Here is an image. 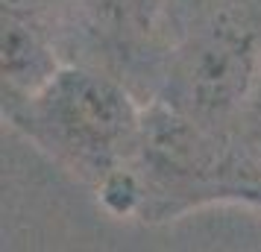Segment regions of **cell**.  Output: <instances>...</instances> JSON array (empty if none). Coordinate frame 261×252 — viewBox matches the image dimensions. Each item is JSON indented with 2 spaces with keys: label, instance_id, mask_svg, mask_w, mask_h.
Instances as JSON below:
<instances>
[{
  "label": "cell",
  "instance_id": "obj_3",
  "mask_svg": "<svg viewBox=\"0 0 261 252\" xmlns=\"http://www.w3.org/2000/svg\"><path fill=\"white\" fill-rule=\"evenodd\" d=\"M261 71V0H205L173 38L153 100L188 118L241 129Z\"/></svg>",
  "mask_w": 261,
  "mask_h": 252
},
{
  "label": "cell",
  "instance_id": "obj_1",
  "mask_svg": "<svg viewBox=\"0 0 261 252\" xmlns=\"http://www.w3.org/2000/svg\"><path fill=\"white\" fill-rule=\"evenodd\" d=\"M3 123L94 191L138 153L144 100L118 76L68 62L38 94L3 108Z\"/></svg>",
  "mask_w": 261,
  "mask_h": 252
},
{
  "label": "cell",
  "instance_id": "obj_2",
  "mask_svg": "<svg viewBox=\"0 0 261 252\" xmlns=\"http://www.w3.org/2000/svg\"><path fill=\"white\" fill-rule=\"evenodd\" d=\"M132 167L144 188V223H165L220 203L261 208L258 141L217 129L162 100L144 103L141 144Z\"/></svg>",
  "mask_w": 261,
  "mask_h": 252
},
{
  "label": "cell",
  "instance_id": "obj_6",
  "mask_svg": "<svg viewBox=\"0 0 261 252\" xmlns=\"http://www.w3.org/2000/svg\"><path fill=\"white\" fill-rule=\"evenodd\" d=\"M3 12L38 21L62 38L68 12H71V0H3Z\"/></svg>",
  "mask_w": 261,
  "mask_h": 252
},
{
  "label": "cell",
  "instance_id": "obj_7",
  "mask_svg": "<svg viewBox=\"0 0 261 252\" xmlns=\"http://www.w3.org/2000/svg\"><path fill=\"white\" fill-rule=\"evenodd\" d=\"M244 132L249 138H261V71H258V82H255V94H252V103L247 108V118H244Z\"/></svg>",
  "mask_w": 261,
  "mask_h": 252
},
{
  "label": "cell",
  "instance_id": "obj_8",
  "mask_svg": "<svg viewBox=\"0 0 261 252\" xmlns=\"http://www.w3.org/2000/svg\"><path fill=\"white\" fill-rule=\"evenodd\" d=\"M176 3V12H179V21L185 18V15L194 9V6H200V3H205V0H173Z\"/></svg>",
  "mask_w": 261,
  "mask_h": 252
},
{
  "label": "cell",
  "instance_id": "obj_5",
  "mask_svg": "<svg viewBox=\"0 0 261 252\" xmlns=\"http://www.w3.org/2000/svg\"><path fill=\"white\" fill-rule=\"evenodd\" d=\"M65 65L62 38L50 26L3 12V108L38 94Z\"/></svg>",
  "mask_w": 261,
  "mask_h": 252
},
{
  "label": "cell",
  "instance_id": "obj_9",
  "mask_svg": "<svg viewBox=\"0 0 261 252\" xmlns=\"http://www.w3.org/2000/svg\"><path fill=\"white\" fill-rule=\"evenodd\" d=\"M258 161H261V138H258Z\"/></svg>",
  "mask_w": 261,
  "mask_h": 252
},
{
  "label": "cell",
  "instance_id": "obj_4",
  "mask_svg": "<svg viewBox=\"0 0 261 252\" xmlns=\"http://www.w3.org/2000/svg\"><path fill=\"white\" fill-rule=\"evenodd\" d=\"M179 33L173 0H71L62 30L68 62L91 65L153 100Z\"/></svg>",
  "mask_w": 261,
  "mask_h": 252
}]
</instances>
